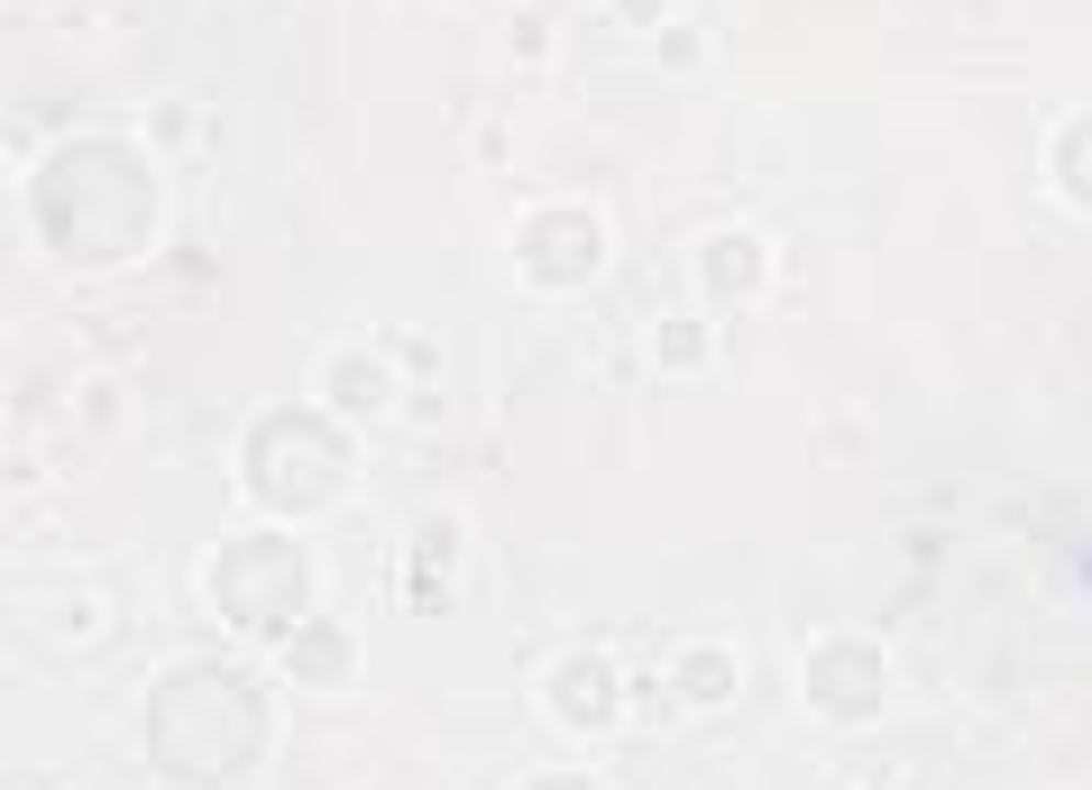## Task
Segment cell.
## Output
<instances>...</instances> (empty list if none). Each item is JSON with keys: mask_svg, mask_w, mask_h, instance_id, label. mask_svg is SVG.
<instances>
[{"mask_svg": "<svg viewBox=\"0 0 1092 790\" xmlns=\"http://www.w3.org/2000/svg\"><path fill=\"white\" fill-rule=\"evenodd\" d=\"M634 10H661V0H634Z\"/></svg>", "mask_w": 1092, "mask_h": 790, "instance_id": "1", "label": "cell"}]
</instances>
